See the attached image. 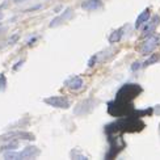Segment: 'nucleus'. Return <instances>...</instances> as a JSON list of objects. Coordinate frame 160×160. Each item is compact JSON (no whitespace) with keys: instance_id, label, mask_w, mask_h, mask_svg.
Returning <instances> with one entry per match:
<instances>
[{"instance_id":"nucleus-1","label":"nucleus","mask_w":160,"mask_h":160,"mask_svg":"<svg viewBox=\"0 0 160 160\" xmlns=\"http://www.w3.org/2000/svg\"><path fill=\"white\" fill-rule=\"evenodd\" d=\"M159 41H160V37L158 34H152L151 33V36L147 37V39H146V41L142 43V46H141V54L142 55L151 54V52L158 48Z\"/></svg>"},{"instance_id":"nucleus-2","label":"nucleus","mask_w":160,"mask_h":160,"mask_svg":"<svg viewBox=\"0 0 160 160\" xmlns=\"http://www.w3.org/2000/svg\"><path fill=\"white\" fill-rule=\"evenodd\" d=\"M45 104H48L52 108H59V109H68L71 104L68 101V98H66L63 96H50V97H46L43 100Z\"/></svg>"},{"instance_id":"nucleus-3","label":"nucleus","mask_w":160,"mask_h":160,"mask_svg":"<svg viewBox=\"0 0 160 160\" xmlns=\"http://www.w3.org/2000/svg\"><path fill=\"white\" fill-rule=\"evenodd\" d=\"M3 139H25V141H33L36 139L34 135L32 132H26V131H12V132H7V134H3L0 137V141Z\"/></svg>"},{"instance_id":"nucleus-4","label":"nucleus","mask_w":160,"mask_h":160,"mask_svg":"<svg viewBox=\"0 0 160 160\" xmlns=\"http://www.w3.org/2000/svg\"><path fill=\"white\" fill-rule=\"evenodd\" d=\"M41 155V150L36 146H28L20 152V159H34Z\"/></svg>"},{"instance_id":"nucleus-5","label":"nucleus","mask_w":160,"mask_h":160,"mask_svg":"<svg viewBox=\"0 0 160 160\" xmlns=\"http://www.w3.org/2000/svg\"><path fill=\"white\" fill-rule=\"evenodd\" d=\"M72 17V9L71 8H67L66 9L62 15H59L58 17H55L54 20H51V22H50V28H55V26H58V25H61V24H63V22H66L67 20H70Z\"/></svg>"},{"instance_id":"nucleus-6","label":"nucleus","mask_w":160,"mask_h":160,"mask_svg":"<svg viewBox=\"0 0 160 160\" xmlns=\"http://www.w3.org/2000/svg\"><path fill=\"white\" fill-rule=\"evenodd\" d=\"M159 22H160V17H159V16H154V18H152L150 22L146 21V26H144L143 30H142V34H143V36L151 34V33L156 29V26L159 25Z\"/></svg>"},{"instance_id":"nucleus-7","label":"nucleus","mask_w":160,"mask_h":160,"mask_svg":"<svg viewBox=\"0 0 160 160\" xmlns=\"http://www.w3.org/2000/svg\"><path fill=\"white\" fill-rule=\"evenodd\" d=\"M102 7L101 0H84L82 3V8L85 11H96Z\"/></svg>"},{"instance_id":"nucleus-8","label":"nucleus","mask_w":160,"mask_h":160,"mask_svg":"<svg viewBox=\"0 0 160 160\" xmlns=\"http://www.w3.org/2000/svg\"><path fill=\"white\" fill-rule=\"evenodd\" d=\"M66 85L70 89H74V91H78L83 87V79L80 76H72L70 78L67 82H66Z\"/></svg>"},{"instance_id":"nucleus-9","label":"nucleus","mask_w":160,"mask_h":160,"mask_svg":"<svg viewBox=\"0 0 160 160\" xmlns=\"http://www.w3.org/2000/svg\"><path fill=\"white\" fill-rule=\"evenodd\" d=\"M150 16H151V13H150V8H146V9L141 13V15H139V16L137 17L135 28H137V29H139L142 25H144V24H146V21H148Z\"/></svg>"},{"instance_id":"nucleus-10","label":"nucleus","mask_w":160,"mask_h":160,"mask_svg":"<svg viewBox=\"0 0 160 160\" xmlns=\"http://www.w3.org/2000/svg\"><path fill=\"white\" fill-rule=\"evenodd\" d=\"M3 144H0V151L4 150H15L18 147V141L17 139H3Z\"/></svg>"},{"instance_id":"nucleus-11","label":"nucleus","mask_w":160,"mask_h":160,"mask_svg":"<svg viewBox=\"0 0 160 160\" xmlns=\"http://www.w3.org/2000/svg\"><path fill=\"white\" fill-rule=\"evenodd\" d=\"M122 34H123V29H122V28L114 30V32H113L112 34H110V37H109V42H110V43H116V42H118L119 39H121Z\"/></svg>"},{"instance_id":"nucleus-12","label":"nucleus","mask_w":160,"mask_h":160,"mask_svg":"<svg viewBox=\"0 0 160 160\" xmlns=\"http://www.w3.org/2000/svg\"><path fill=\"white\" fill-rule=\"evenodd\" d=\"M4 159H12V160H18L20 159V152H16L15 150H9L4 152Z\"/></svg>"},{"instance_id":"nucleus-13","label":"nucleus","mask_w":160,"mask_h":160,"mask_svg":"<svg viewBox=\"0 0 160 160\" xmlns=\"http://www.w3.org/2000/svg\"><path fill=\"white\" fill-rule=\"evenodd\" d=\"M159 61V55H156V54H154L152 57H150L147 61H146L144 63H143V67H147V66H150V64H152V63H155V62H158Z\"/></svg>"},{"instance_id":"nucleus-14","label":"nucleus","mask_w":160,"mask_h":160,"mask_svg":"<svg viewBox=\"0 0 160 160\" xmlns=\"http://www.w3.org/2000/svg\"><path fill=\"white\" fill-rule=\"evenodd\" d=\"M7 88V78L4 74H0V92H4Z\"/></svg>"},{"instance_id":"nucleus-15","label":"nucleus","mask_w":160,"mask_h":160,"mask_svg":"<svg viewBox=\"0 0 160 160\" xmlns=\"http://www.w3.org/2000/svg\"><path fill=\"white\" fill-rule=\"evenodd\" d=\"M17 39H18V36H17V34H15V36H13V37L9 39V41H8V45H13V43H15V42L17 41Z\"/></svg>"},{"instance_id":"nucleus-16","label":"nucleus","mask_w":160,"mask_h":160,"mask_svg":"<svg viewBox=\"0 0 160 160\" xmlns=\"http://www.w3.org/2000/svg\"><path fill=\"white\" fill-rule=\"evenodd\" d=\"M139 67H141V63H138V62H135L134 64H132V67H131V68H132V70H134V71H135V70H138Z\"/></svg>"},{"instance_id":"nucleus-17","label":"nucleus","mask_w":160,"mask_h":160,"mask_svg":"<svg viewBox=\"0 0 160 160\" xmlns=\"http://www.w3.org/2000/svg\"><path fill=\"white\" fill-rule=\"evenodd\" d=\"M22 63H24V61H21V62H18V63H17V66H16V67H15V70H17V68L20 67V66H22Z\"/></svg>"},{"instance_id":"nucleus-18","label":"nucleus","mask_w":160,"mask_h":160,"mask_svg":"<svg viewBox=\"0 0 160 160\" xmlns=\"http://www.w3.org/2000/svg\"><path fill=\"white\" fill-rule=\"evenodd\" d=\"M3 17V13H0V18H2Z\"/></svg>"}]
</instances>
